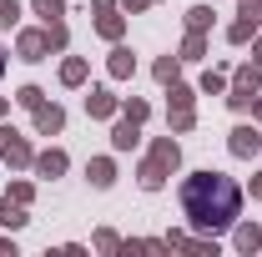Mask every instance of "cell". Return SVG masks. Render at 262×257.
I'll return each mask as SVG.
<instances>
[{
	"label": "cell",
	"mask_w": 262,
	"mask_h": 257,
	"mask_svg": "<svg viewBox=\"0 0 262 257\" xmlns=\"http://www.w3.org/2000/svg\"><path fill=\"white\" fill-rule=\"evenodd\" d=\"M237 207H242V192L237 182L222 177V172H196L182 182V212L192 217V227L202 232H222V227L237 222Z\"/></svg>",
	"instance_id": "cell-1"
},
{
	"label": "cell",
	"mask_w": 262,
	"mask_h": 257,
	"mask_svg": "<svg viewBox=\"0 0 262 257\" xmlns=\"http://www.w3.org/2000/svg\"><path fill=\"white\" fill-rule=\"evenodd\" d=\"M177 161H182V146H177L171 136H162V141L151 146L146 166H141V187H146V192H157V187L166 182V172H177Z\"/></svg>",
	"instance_id": "cell-2"
},
{
	"label": "cell",
	"mask_w": 262,
	"mask_h": 257,
	"mask_svg": "<svg viewBox=\"0 0 262 257\" xmlns=\"http://www.w3.org/2000/svg\"><path fill=\"white\" fill-rule=\"evenodd\" d=\"M96 31L106 35V40H121V31H126V20H121V15H116V0H96Z\"/></svg>",
	"instance_id": "cell-3"
},
{
	"label": "cell",
	"mask_w": 262,
	"mask_h": 257,
	"mask_svg": "<svg viewBox=\"0 0 262 257\" xmlns=\"http://www.w3.org/2000/svg\"><path fill=\"white\" fill-rule=\"evenodd\" d=\"M257 152H262L257 126H237L232 131V157H257Z\"/></svg>",
	"instance_id": "cell-4"
},
{
	"label": "cell",
	"mask_w": 262,
	"mask_h": 257,
	"mask_svg": "<svg viewBox=\"0 0 262 257\" xmlns=\"http://www.w3.org/2000/svg\"><path fill=\"white\" fill-rule=\"evenodd\" d=\"M61 126H66V111H61V106H46V101H40V106H35V131H40V136H56Z\"/></svg>",
	"instance_id": "cell-5"
},
{
	"label": "cell",
	"mask_w": 262,
	"mask_h": 257,
	"mask_svg": "<svg viewBox=\"0 0 262 257\" xmlns=\"http://www.w3.org/2000/svg\"><path fill=\"white\" fill-rule=\"evenodd\" d=\"M51 46H46V31H26L20 35V61H40Z\"/></svg>",
	"instance_id": "cell-6"
},
{
	"label": "cell",
	"mask_w": 262,
	"mask_h": 257,
	"mask_svg": "<svg viewBox=\"0 0 262 257\" xmlns=\"http://www.w3.org/2000/svg\"><path fill=\"white\" fill-rule=\"evenodd\" d=\"M136 126H141V121H131V116H126V121H116V131H111V146H116V152H131V146H136V136H141Z\"/></svg>",
	"instance_id": "cell-7"
},
{
	"label": "cell",
	"mask_w": 262,
	"mask_h": 257,
	"mask_svg": "<svg viewBox=\"0 0 262 257\" xmlns=\"http://www.w3.org/2000/svg\"><path fill=\"white\" fill-rule=\"evenodd\" d=\"M0 157L10 161V166H31V146H26V141H20V136H10V141H5V152H0Z\"/></svg>",
	"instance_id": "cell-8"
},
{
	"label": "cell",
	"mask_w": 262,
	"mask_h": 257,
	"mask_svg": "<svg viewBox=\"0 0 262 257\" xmlns=\"http://www.w3.org/2000/svg\"><path fill=\"white\" fill-rule=\"evenodd\" d=\"M86 177H91V187H111V182H116V166H111L106 157H96L91 166H86Z\"/></svg>",
	"instance_id": "cell-9"
},
{
	"label": "cell",
	"mask_w": 262,
	"mask_h": 257,
	"mask_svg": "<svg viewBox=\"0 0 262 257\" xmlns=\"http://www.w3.org/2000/svg\"><path fill=\"white\" fill-rule=\"evenodd\" d=\"M35 172H40V177H61L66 172V152H40V157H35Z\"/></svg>",
	"instance_id": "cell-10"
},
{
	"label": "cell",
	"mask_w": 262,
	"mask_h": 257,
	"mask_svg": "<svg viewBox=\"0 0 262 257\" xmlns=\"http://www.w3.org/2000/svg\"><path fill=\"white\" fill-rule=\"evenodd\" d=\"M237 91H252V96L262 91V61H257V66H242V71H237Z\"/></svg>",
	"instance_id": "cell-11"
},
{
	"label": "cell",
	"mask_w": 262,
	"mask_h": 257,
	"mask_svg": "<svg viewBox=\"0 0 262 257\" xmlns=\"http://www.w3.org/2000/svg\"><path fill=\"white\" fill-rule=\"evenodd\" d=\"M86 111H91V116H111V111H116V96H111V91H91V96H86Z\"/></svg>",
	"instance_id": "cell-12"
},
{
	"label": "cell",
	"mask_w": 262,
	"mask_h": 257,
	"mask_svg": "<svg viewBox=\"0 0 262 257\" xmlns=\"http://www.w3.org/2000/svg\"><path fill=\"white\" fill-rule=\"evenodd\" d=\"M131 71H136V56H131V51H111V76H116V81H126Z\"/></svg>",
	"instance_id": "cell-13"
},
{
	"label": "cell",
	"mask_w": 262,
	"mask_h": 257,
	"mask_svg": "<svg viewBox=\"0 0 262 257\" xmlns=\"http://www.w3.org/2000/svg\"><path fill=\"white\" fill-rule=\"evenodd\" d=\"M237 247H242V252H257V247H262V232H257L252 222H247V227H237Z\"/></svg>",
	"instance_id": "cell-14"
},
{
	"label": "cell",
	"mask_w": 262,
	"mask_h": 257,
	"mask_svg": "<svg viewBox=\"0 0 262 257\" xmlns=\"http://www.w3.org/2000/svg\"><path fill=\"white\" fill-rule=\"evenodd\" d=\"M202 51H207V40H202V31H192L187 40H182V56H177V61H196Z\"/></svg>",
	"instance_id": "cell-15"
},
{
	"label": "cell",
	"mask_w": 262,
	"mask_h": 257,
	"mask_svg": "<svg viewBox=\"0 0 262 257\" xmlns=\"http://www.w3.org/2000/svg\"><path fill=\"white\" fill-rule=\"evenodd\" d=\"M35 15L51 26V20H61V15H66V5H61V0H35Z\"/></svg>",
	"instance_id": "cell-16"
},
{
	"label": "cell",
	"mask_w": 262,
	"mask_h": 257,
	"mask_svg": "<svg viewBox=\"0 0 262 257\" xmlns=\"http://www.w3.org/2000/svg\"><path fill=\"white\" fill-rule=\"evenodd\" d=\"M207 26H212V10L207 5H192L187 10V31H207Z\"/></svg>",
	"instance_id": "cell-17"
},
{
	"label": "cell",
	"mask_w": 262,
	"mask_h": 257,
	"mask_svg": "<svg viewBox=\"0 0 262 257\" xmlns=\"http://www.w3.org/2000/svg\"><path fill=\"white\" fill-rule=\"evenodd\" d=\"M192 126H196L192 106H171V131H192Z\"/></svg>",
	"instance_id": "cell-18"
},
{
	"label": "cell",
	"mask_w": 262,
	"mask_h": 257,
	"mask_svg": "<svg viewBox=\"0 0 262 257\" xmlns=\"http://www.w3.org/2000/svg\"><path fill=\"white\" fill-rule=\"evenodd\" d=\"M61 81H66V86H81V81H86V61H66L61 66Z\"/></svg>",
	"instance_id": "cell-19"
},
{
	"label": "cell",
	"mask_w": 262,
	"mask_h": 257,
	"mask_svg": "<svg viewBox=\"0 0 262 257\" xmlns=\"http://www.w3.org/2000/svg\"><path fill=\"white\" fill-rule=\"evenodd\" d=\"M15 20H20V5L15 0H0V31H10Z\"/></svg>",
	"instance_id": "cell-20"
},
{
	"label": "cell",
	"mask_w": 262,
	"mask_h": 257,
	"mask_svg": "<svg viewBox=\"0 0 262 257\" xmlns=\"http://www.w3.org/2000/svg\"><path fill=\"white\" fill-rule=\"evenodd\" d=\"M157 81H166V86L177 81V56H162V61H157Z\"/></svg>",
	"instance_id": "cell-21"
},
{
	"label": "cell",
	"mask_w": 262,
	"mask_h": 257,
	"mask_svg": "<svg viewBox=\"0 0 262 257\" xmlns=\"http://www.w3.org/2000/svg\"><path fill=\"white\" fill-rule=\"evenodd\" d=\"M222 86H227V81H222V76H217V71H207V76H202V91H212V96H217V91H222Z\"/></svg>",
	"instance_id": "cell-22"
},
{
	"label": "cell",
	"mask_w": 262,
	"mask_h": 257,
	"mask_svg": "<svg viewBox=\"0 0 262 257\" xmlns=\"http://www.w3.org/2000/svg\"><path fill=\"white\" fill-rule=\"evenodd\" d=\"M15 101H20V106H31V111H35V106H40V91H35V86H26V91H20Z\"/></svg>",
	"instance_id": "cell-23"
},
{
	"label": "cell",
	"mask_w": 262,
	"mask_h": 257,
	"mask_svg": "<svg viewBox=\"0 0 262 257\" xmlns=\"http://www.w3.org/2000/svg\"><path fill=\"white\" fill-rule=\"evenodd\" d=\"M126 116L131 121H146V101H126Z\"/></svg>",
	"instance_id": "cell-24"
},
{
	"label": "cell",
	"mask_w": 262,
	"mask_h": 257,
	"mask_svg": "<svg viewBox=\"0 0 262 257\" xmlns=\"http://www.w3.org/2000/svg\"><path fill=\"white\" fill-rule=\"evenodd\" d=\"M0 222H5V227H20L26 217H20V212H10V207H0Z\"/></svg>",
	"instance_id": "cell-25"
},
{
	"label": "cell",
	"mask_w": 262,
	"mask_h": 257,
	"mask_svg": "<svg viewBox=\"0 0 262 257\" xmlns=\"http://www.w3.org/2000/svg\"><path fill=\"white\" fill-rule=\"evenodd\" d=\"M10 136H15V131H10V126H0V152H5V141H10Z\"/></svg>",
	"instance_id": "cell-26"
},
{
	"label": "cell",
	"mask_w": 262,
	"mask_h": 257,
	"mask_svg": "<svg viewBox=\"0 0 262 257\" xmlns=\"http://www.w3.org/2000/svg\"><path fill=\"white\" fill-rule=\"evenodd\" d=\"M141 5H151V0H126V10H141Z\"/></svg>",
	"instance_id": "cell-27"
},
{
	"label": "cell",
	"mask_w": 262,
	"mask_h": 257,
	"mask_svg": "<svg viewBox=\"0 0 262 257\" xmlns=\"http://www.w3.org/2000/svg\"><path fill=\"white\" fill-rule=\"evenodd\" d=\"M252 197H262V172H257V182H252Z\"/></svg>",
	"instance_id": "cell-28"
},
{
	"label": "cell",
	"mask_w": 262,
	"mask_h": 257,
	"mask_svg": "<svg viewBox=\"0 0 262 257\" xmlns=\"http://www.w3.org/2000/svg\"><path fill=\"white\" fill-rule=\"evenodd\" d=\"M252 116H257V121H262V101H252Z\"/></svg>",
	"instance_id": "cell-29"
},
{
	"label": "cell",
	"mask_w": 262,
	"mask_h": 257,
	"mask_svg": "<svg viewBox=\"0 0 262 257\" xmlns=\"http://www.w3.org/2000/svg\"><path fill=\"white\" fill-rule=\"evenodd\" d=\"M0 76H5V56H0Z\"/></svg>",
	"instance_id": "cell-30"
},
{
	"label": "cell",
	"mask_w": 262,
	"mask_h": 257,
	"mask_svg": "<svg viewBox=\"0 0 262 257\" xmlns=\"http://www.w3.org/2000/svg\"><path fill=\"white\" fill-rule=\"evenodd\" d=\"M257 61H262V40H257Z\"/></svg>",
	"instance_id": "cell-31"
},
{
	"label": "cell",
	"mask_w": 262,
	"mask_h": 257,
	"mask_svg": "<svg viewBox=\"0 0 262 257\" xmlns=\"http://www.w3.org/2000/svg\"><path fill=\"white\" fill-rule=\"evenodd\" d=\"M0 111H5V101H0Z\"/></svg>",
	"instance_id": "cell-32"
}]
</instances>
